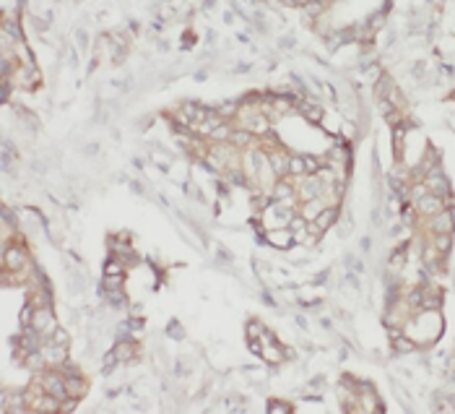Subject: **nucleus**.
Listing matches in <instances>:
<instances>
[{"mask_svg":"<svg viewBox=\"0 0 455 414\" xmlns=\"http://www.w3.org/2000/svg\"><path fill=\"white\" fill-rule=\"evenodd\" d=\"M416 206H419V211H422V214H429V217H434V214L442 211V201H440V195H437V193L422 195V198L416 201Z\"/></svg>","mask_w":455,"mask_h":414,"instance_id":"nucleus-5","label":"nucleus"},{"mask_svg":"<svg viewBox=\"0 0 455 414\" xmlns=\"http://www.w3.org/2000/svg\"><path fill=\"white\" fill-rule=\"evenodd\" d=\"M247 334H250V339H260L263 336V326L252 320V323H247Z\"/></svg>","mask_w":455,"mask_h":414,"instance_id":"nucleus-15","label":"nucleus"},{"mask_svg":"<svg viewBox=\"0 0 455 414\" xmlns=\"http://www.w3.org/2000/svg\"><path fill=\"white\" fill-rule=\"evenodd\" d=\"M268 242L276 245V247H289L294 242V232L289 227H276V229H268Z\"/></svg>","mask_w":455,"mask_h":414,"instance_id":"nucleus-4","label":"nucleus"},{"mask_svg":"<svg viewBox=\"0 0 455 414\" xmlns=\"http://www.w3.org/2000/svg\"><path fill=\"white\" fill-rule=\"evenodd\" d=\"M65 388H68V396H73V399H81V396L86 393V381L81 375H68L65 378Z\"/></svg>","mask_w":455,"mask_h":414,"instance_id":"nucleus-6","label":"nucleus"},{"mask_svg":"<svg viewBox=\"0 0 455 414\" xmlns=\"http://www.w3.org/2000/svg\"><path fill=\"white\" fill-rule=\"evenodd\" d=\"M289 172L291 175H304L307 172V156H291L289 159Z\"/></svg>","mask_w":455,"mask_h":414,"instance_id":"nucleus-11","label":"nucleus"},{"mask_svg":"<svg viewBox=\"0 0 455 414\" xmlns=\"http://www.w3.org/2000/svg\"><path fill=\"white\" fill-rule=\"evenodd\" d=\"M52 341H55V344L68 347V334H65V331H55V334H52Z\"/></svg>","mask_w":455,"mask_h":414,"instance_id":"nucleus-17","label":"nucleus"},{"mask_svg":"<svg viewBox=\"0 0 455 414\" xmlns=\"http://www.w3.org/2000/svg\"><path fill=\"white\" fill-rule=\"evenodd\" d=\"M133 354H135V347H133V344H127V341H125V344H120V347L115 349L117 362H122V359H130Z\"/></svg>","mask_w":455,"mask_h":414,"instance_id":"nucleus-12","label":"nucleus"},{"mask_svg":"<svg viewBox=\"0 0 455 414\" xmlns=\"http://www.w3.org/2000/svg\"><path fill=\"white\" fill-rule=\"evenodd\" d=\"M31 328H34V331H39L42 336L58 331V328H55V315H52V308H50V305H44V308H36V305H34Z\"/></svg>","mask_w":455,"mask_h":414,"instance_id":"nucleus-3","label":"nucleus"},{"mask_svg":"<svg viewBox=\"0 0 455 414\" xmlns=\"http://www.w3.org/2000/svg\"><path fill=\"white\" fill-rule=\"evenodd\" d=\"M325 209V201L323 198H309V201H304V211H302V217L307 219V222H315L317 219V214Z\"/></svg>","mask_w":455,"mask_h":414,"instance_id":"nucleus-7","label":"nucleus"},{"mask_svg":"<svg viewBox=\"0 0 455 414\" xmlns=\"http://www.w3.org/2000/svg\"><path fill=\"white\" fill-rule=\"evenodd\" d=\"M229 136H232V131L226 128L224 122H221V125H216V128L211 131V138H213V141H226Z\"/></svg>","mask_w":455,"mask_h":414,"instance_id":"nucleus-13","label":"nucleus"},{"mask_svg":"<svg viewBox=\"0 0 455 414\" xmlns=\"http://www.w3.org/2000/svg\"><path fill=\"white\" fill-rule=\"evenodd\" d=\"M333 222H336V206H325V209H323V211L317 214V219H315L312 224H315V227H317L320 232H325V229L331 227Z\"/></svg>","mask_w":455,"mask_h":414,"instance_id":"nucleus-9","label":"nucleus"},{"mask_svg":"<svg viewBox=\"0 0 455 414\" xmlns=\"http://www.w3.org/2000/svg\"><path fill=\"white\" fill-rule=\"evenodd\" d=\"M232 138H234V143H237V146H245V143H250V133H247V131H242V133H234Z\"/></svg>","mask_w":455,"mask_h":414,"instance_id":"nucleus-16","label":"nucleus"},{"mask_svg":"<svg viewBox=\"0 0 455 414\" xmlns=\"http://www.w3.org/2000/svg\"><path fill=\"white\" fill-rule=\"evenodd\" d=\"M289 404H268V411H289Z\"/></svg>","mask_w":455,"mask_h":414,"instance_id":"nucleus-18","label":"nucleus"},{"mask_svg":"<svg viewBox=\"0 0 455 414\" xmlns=\"http://www.w3.org/2000/svg\"><path fill=\"white\" fill-rule=\"evenodd\" d=\"M39 378V383L44 386V391L47 393H52V396H58V399L63 401V399H68V388H65V378L60 375V372H55V370H47V372H39L36 375Z\"/></svg>","mask_w":455,"mask_h":414,"instance_id":"nucleus-2","label":"nucleus"},{"mask_svg":"<svg viewBox=\"0 0 455 414\" xmlns=\"http://www.w3.org/2000/svg\"><path fill=\"white\" fill-rule=\"evenodd\" d=\"M273 201H291V185L289 183H279L276 188L270 190Z\"/></svg>","mask_w":455,"mask_h":414,"instance_id":"nucleus-10","label":"nucleus"},{"mask_svg":"<svg viewBox=\"0 0 455 414\" xmlns=\"http://www.w3.org/2000/svg\"><path fill=\"white\" fill-rule=\"evenodd\" d=\"M268 159H270V167H273V172L276 175H286L289 172V154H284V151H273V154H268Z\"/></svg>","mask_w":455,"mask_h":414,"instance_id":"nucleus-8","label":"nucleus"},{"mask_svg":"<svg viewBox=\"0 0 455 414\" xmlns=\"http://www.w3.org/2000/svg\"><path fill=\"white\" fill-rule=\"evenodd\" d=\"M29 263H31V261H29V256H26L24 247H18V245L8 247V245H6V253H3V268H6V274L21 271V268H26Z\"/></svg>","mask_w":455,"mask_h":414,"instance_id":"nucleus-1","label":"nucleus"},{"mask_svg":"<svg viewBox=\"0 0 455 414\" xmlns=\"http://www.w3.org/2000/svg\"><path fill=\"white\" fill-rule=\"evenodd\" d=\"M104 274H109V276H125V274H122V263L109 261V263H107V268H104Z\"/></svg>","mask_w":455,"mask_h":414,"instance_id":"nucleus-14","label":"nucleus"}]
</instances>
